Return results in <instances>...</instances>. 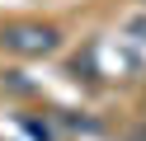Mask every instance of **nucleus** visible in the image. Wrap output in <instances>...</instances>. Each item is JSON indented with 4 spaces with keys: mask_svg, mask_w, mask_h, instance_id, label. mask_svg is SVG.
<instances>
[{
    "mask_svg": "<svg viewBox=\"0 0 146 141\" xmlns=\"http://www.w3.org/2000/svg\"><path fill=\"white\" fill-rule=\"evenodd\" d=\"M5 42L14 52H52L57 47V33L52 28H14V33H5Z\"/></svg>",
    "mask_w": 146,
    "mask_h": 141,
    "instance_id": "nucleus-1",
    "label": "nucleus"
}]
</instances>
